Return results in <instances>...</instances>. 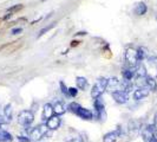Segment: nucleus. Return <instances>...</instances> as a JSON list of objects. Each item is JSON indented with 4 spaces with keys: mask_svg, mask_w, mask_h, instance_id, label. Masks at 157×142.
<instances>
[{
    "mask_svg": "<svg viewBox=\"0 0 157 142\" xmlns=\"http://www.w3.org/2000/svg\"><path fill=\"white\" fill-rule=\"evenodd\" d=\"M106 84H108V79L105 77L98 78V81L96 82V84L92 87V90H91V96H92L94 100L102 96L103 93L106 90Z\"/></svg>",
    "mask_w": 157,
    "mask_h": 142,
    "instance_id": "obj_3",
    "label": "nucleus"
},
{
    "mask_svg": "<svg viewBox=\"0 0 157 142\" xmlns=\"http://www.w3.org/2000/svg\"><path fill=\"white\" fill-rule=\"evenodd\" d=\"M53 114H55V110H53V105L51 104V103H46L45 105H44V109H43V121L44 122H46L48 118H51L53 116Z\"/></svg>",
    "mask_w": 157,
    "mask_h": 142,
    "instance_id": "obj_13",
    "label": "nucleus"
},
{
    "mask_svg": "<svg viewBox=\"0 0 157 142\" xmlns=\"http://www.w3.org/2000/svg\"><path fill=\"white\" fill-rule=\"evenodd\" d=\"M69 95H70L71 97H76L78 95L77 88H69Z\"/></svg>",
    "mask_w": 157,
    "mask_h": 142,
    "instance_id": "obj_30",
    "label": "nucleus"
},
{
    "mask_svg": "<svg viewBox=\"0 0 157 142\" xmlns=\"http://www.w3.org/2000/svg\"><path fill=\"white\" fill-rule=\"evenodd\" d=\"M150 90L147 87H142V88H137L134 91V100L135 101H141L144 97H147L149 95Z\"/></svg>",
    "mask_w": 157,
    "mask_h": 142,
    "instance_id": "obj_12",
    "label": "nucleus"
},
{
    "mask_svg": "<svg viewBox=\"0 0 157 142\" xmlns=\"http://www.w3.org/2000/svg\"><path fill=\"white\" fill-rule=\"evenodd\" d=\"M41 1H45V0H41Z\"/></svg>",
    "mask_w": 157,
    "mask_h": 142,
    "instance_id": "obj_35",
    "label": "nucleus"
},
{
    "mask_svg": "<svg viewBox=\"0 0 157 142\" xmlns=\"http://www.w3.org/2000/svg\"><path fill=\"white\" fill-rule=\"evenodd\" d=\"M125 61L130 64V66H136L138 62V57H137V50H135L132 47L126 49L125 51Z\"/></svg>",
    "mask_w": 157,
    "mask_h": 142,
    "instance_id": "obj_6",
    "label": "nucleus"
},
{
    "mask_svg": "<svg viewBox=\"0 0 157 142\" xmlns=\"http://www.w3.org/2000/svg\"><path fill=\"white\" fill-rule=\"evenodd\" d=\"M141 135L144 142H157V128L154 124L143 127Z\"/></svg>",
    "mask_w": 157,
    "mask_h": 142,
    "instance_id": "obj_1",
    "label": "nucleus"
},
{
    "mask_svg": "<svg viewBox=\"0 0 157 142\" xmlns=\"http://www.w3.org/2000/svg\"><path fill=\"white\" fill-rule=\"evenodd\" d=\"M118 139V135L115 132H110V133H106V134L103 136V142H116Z\"/></svg>",
    "mask_w": 157,
    "mask_h": 142,
    "instance_id": "obj_18",
    "label": "nucleus"
},
{
    "mask_svg": "<svg viewBox=\"0 0 157 142\" xmlns=\"http://www.w3.org/2000/svg\"><path fill=\"white\" fill-rule=\"evenodd\" d=\"M112 95V98L115 100V102L118 103V104H125L128 101H129V94L128 93H124V91H116Z\"/></svg>",
    "mask_w": 157,
    "mask_h": 142,
    "instance_id": "obj_10",
    "label": "nucleus"
},
{
    "mask_svg": "<svg viewBox=\"0 0 157 142\" xmlns=\"http://www.w3.org/2000/svg\"><path fill=\"white\" fill-rule=\"evenodd\" d=\"M21 8H23V5H14V6L10 7L7 10V12H6V16H5V18H4V19H5V20H6V19H8V18L12 16L14 12H18V11H19V10H21Z\"/></svg>",
    "mask_w": 157,
    "mask_h": 142,
    "instance_id": "obj_23",
    "label": "nucleus"
},
{
    "mask_svg": "<svg viewBox=\"0 0 157 142\" xmlns=\"http://www.w3.org/2000/svg\"><path fill=\"white\" fill-rule=\"evenodd\" d=\"M7 123H10V121H8L7 117L5 116L4 110L2 111L0 110V126H2V124H7Z\"/></svg>",
    "mask_w": 157,
    "mask_h": 142,
    "instance_id": "obj_27",
    "label": "nucleus"
},
{
    "mask_svg": "<svg viewBox=\"0 0 157 142\" xmlns=\"http://www.w3.org/2000/svg\"><path fill=\"white\" fill-rule=\"evenodd\" d=\"M154 126L157 128V112H156V115H155V120H154Z\"/></svg>",
    "mask_w": 157,
    "mask_h": 142,
    "instance_id": "obj_34",
    "label": "nucleus"
},
{
    "mask_svg": "<svg viewBox=\"0 0 157 142\" xmlns=\"http://www.w3.org/2000/svg\"><path fill=\"white\" fill-rule=\"evenodd\" d=\"M76 83H77V87L80 89V90H86L89 88V82L85 77H77L76 78Z\"/></svg>",
    "mask_w": 157,
    "mask_h": 142,
    "instance_id": "obj_19",
    "label": "nucleus"
},
{
    "mask_svg": "<svg viewBox=\"0 0 157 142\" xmlns=\"http://www.w3.org/2000/svg\"><path fill=\"white\" fill-rule=\"evenodd\" d=\"M75 115H77L78 117L83 118V120H86V121H90L94 118V112L86 108H83V107H80L78 110L75 112Z\"/></svg>",
    "mask_w": 157,
    "mask_h": 142,
    "instance_id": "obj_11",
    "label": "nucleus"
},
{
    "mask_svg": "<svg viewBox=\"0 0 157 142\" xmlns=\"http://www.w3.org/2000/svg\"><path fill=\"white\" fill-rule=\"evenodd\" d=\"M18 140L20 142H30L31 141V139L29 137V136H18Z\"/></svg>",
    "mask_w": 157,
    "mask_h": 142,
    "instance_id": "obj_31",
    "label": "nucleus"
},
{
    "mask_svg": "<svg viewBox=\"0 0 157 142\" xmlns=\"http://www.w3.org/2000/svg\"><path fill=\"white\" fill-rule=\"evenodd\" d=\"M135 76L136 77H147V69L142 63H138L135 66Z\"/></svg>",
    "mask_w": 157,
    "mask_h": 142,
    "instance_id": "obj_16",
    "label": "nucleus"
},
{
    "mask_svg": "<svg viewBox=\"0 0 157 142\" xmlns=\"http://www.w3.org/2000/svg\"><path fill=\"white\" fill-rule=\"evenodd\" d=\"M106 90H108L110 94H113V93H116V91H121V81H118L116 77L108 79Z\"/></svg>",
    "mask_w": 157,
    "mask_h": 142,
    "instance_id": "obj_8",
    "label": "nucleus"
},
{
    "mask_svg": "<svg viewBox=\"0 0 157 142\" xmlns=\"http://www.w3.org/2000/svg\"><path fill=\"white\" fill-rule=\"evenodd\" d=\"M80 107H82V105H80V104H78V103L72 102V103H70V104H69V110H70L71 112H73V114H75V112L78 110Z\"/></svg>",
    "mask_w": 157,
    "mask_h": 142,
    "instance_id": "obj_26",
    "label": "nucleus"
},
{
    "mask_svg": "<svg viewBox=\"0 0 157 142\" xmlns=\"http://www.w3.org/2000/svg\"><path fill=\"white\" fill-rule=\"evenodd\" d=\"M122 76H123V79L131 81L135 76V66H130V68L123 69V70H122Z\"/></svg>",
    "mask_w": 157,
    "mask_h": 142,
    "instance_id": "obj_15",
    "label": "nucleus"
},
{
    "mask_svg": "<svg viewBox=\"0 0 157 142\" xmlns=\"http://www.w3.org/2000/svg\"><path fill=\"white\" fill-rule=\"evenodd\" d=\"M17 120H18V123L20 126L27 128V127H30L33 123L34 115H33V112L31 110H23L18 114V118Z\"/></svg>",
    "mask_w": 157,
    "mask_h": 142,
    "instance_id": "obj_4",
    "label": "nucleus"
},
{
    "mask_svg": "<svg viewBox=\"0 0 157 142\" xmlns=\"http://www.w3.org/2000/svg\"><path fill=\"white\" fill-rule=\"evenodd\" d=\"M147 11H148L147 5L144 2H142V1L138 2V4H136V6L134 8V13L136 16H144L147 13Z\"/></svg>",
    "mask_w": 157,
    "mask_h": 142,
    "instance_id": "obj_14",
    "label": "nucleus"
},
{
    "mask_svg": "<svg viewBox=\"0 0 157 142\" xmlns=\"http://www.w3.org/2000/svg\"><path fill=\"white\" fill-rule=\"evenodd\" d=\"M148 56V50L145 47H138L137 49V57H138V62H142L144 58H147Z\"/></svg>",
    "mask_w": 157,
    "mask_h": 142,
    "instance_id": "obj_25",
    "label": "nucleus"
},
{
    "mask_svg": "<svg viewBox=\"0 0 157 142\" xmlns=\"http://www.w3.org/2000/svg\"><path fill=\"white\" fill-rule=\"evenodd\" d=\"M141 123L138 121L132 120V121L129 122V124H128V133H129V135L131 137H136L138 134H141Z\"/></svg>",
    "mask_w": 157,
    "mask_h": 142,
    "instance_id": "obj_7",
    "label": "nucleus"
},
{
    "mask_svg": "<svg viewBox=\"0 0 157 142\" xmlns=\"http://www.w3.org/2000/svg\"><path fill=\"white\" fill-rule=\"evenodd\" d=\"M67 142H83V140L80 139V137H75V139H71L70 141Z\"/></svg>",
    "mask_w": 157,
    "mask_h": 142,
    "instance_id": "obj_33",
    "label": "nucleus"
},
{
    "mask_svg": "<svg viewBox=\"0 0 157 142\" xmlns=\"http://www.w3.org/2000/svg\"><path fill=\"white\" fill-rule=\"evenodd\" d=\"M60 123H62V120L58 115H53L52 117L48 118L45 122V124H46L50 130H57L60 127Z\"/></svg>",
    "mask_w": 157,
    "mask_h": 142,
    "instance_id": "obj_9",
    "label": "nucleus"
},
{
    "mask_svg": "<svg viewBox=\"0 0 157 142\" xmlns=\"http://www.w3.org/2000/svg\"><path fill=\"white\" fill-rule=\"evenodd\" d=\"M145 87L148 88L149 90H156L157 89L156 81L152 78V77H150V76H147L145 77Z\"/></svg>",
    "mask_w": 157,
    "mask_h": 142,
    "instance_id": "obj_22",
    "label": "nucleus"
},
{
    "mask_svg": "<svg viewBox=\"0 0 157 142\" xmlns=\"http://www.w3.org/2000/svg\"><path fill=\"white\" fill-rule=\"evenodd\" d=\"M13 140L12 135L10 134L8 132L4 130L1 127H0V142H10Z\"/></svg>",
    "mask_w": 157,
    "mask_h": 142,
    "instance_id": "obj_21",
    "label": "nucleus"
},
{
    "mask_svg": "<svg viewBox=\"0 0 157 142\" xmlns=\"http://www.w3.org/2000/svg\"><path fill=\"white\" fill-rule=\"evenodd\" d=\"M52 27H55V23L50 24V25H48V26H46V27H44V29H43V30H41V31L39 32V34H38V38H39V37H41V36H43V34H45V33H46V32H48V31H50V30H51V29H52Z\"/></svg>",
    "mask_w": 157,
    "mask_h": 142,
    "instance_id": "obj_28",
    "label": "nucleus"
},
{
    "mask_svg": "<svg viewBox=\"0 0 157 142\" xmlns=\"http://www.w3.org/2000/svg\"><path fill=\"white\" fill-rule=\"evenodd\" d=\"M48 128L46 124H38L37 127L32 128L29 133V137L31 139V141H39L41 140L45 135H47L48 133Z\"/></svg>",
    "mask_w": 157,
    "mask_h": 142,
    "instance_id": "obj_2",
    "label": "nucleus"
},
{
    "mask_svg": "<svg viewBox=\"0 0 157 142\" xmlns=\"http://www.w3.org/2000/svg\"><path fill=\"white\" fill-rule=\"evenodd\" d=\"M60 89H62V93H63L64 95L70 96V95H69V88L64 84V82H60Z\"/></svg>",
    "mask_w": 157,
    "mask_h": 142,
    "instance_id": "obj_29",
    "label": "nucleus"
},
{
    "mask_svg": "<svg viewBox=\"0 0 157 142\" xmlns=\"http://www.w3.org/2000/svg\"><path fill=\"white\" fill-rule=\"evenodd\" d=\"M53 110H55V114L56 115H58V116H60V115H63L64 112H65V105H64L62 102H56L53 104Z\"/></svg>",
    "mask_w": 157,
    "mask_h": 142,
    "instance_id": "obj_20",
    "label": "nucleus"
},
{
    "mask_svg": "<svg viewBox=\"0 0 157 142\" xmlns=\"http://www.w3.org/2000/svg\"><path fill=\"white\" fill-rule=\"evenodd\" d=\"M21 32H23V29L17 27V29H13V30L11 31V33H12V34H19V33H21Z\"/></svg>",
    "mask_w": 157,
    "mask_h": 142,
    "instance_id": "obj_32",
    "label": "nucleus"
},
{
    "mask_svg": "<svg viewBox=\"0 0 157 142\" xmlns=\"http://www.w3.org/2000/svg\"><path fill=\"white\" fill-rule=\"evenodd\" d=\"M132 88H134V84H132L131 81H126V79L121 81V90H122V91L129 94V93L132 90Z\"/></svg>",
    "mask_w": 157,
    "mask_h": 142,
    "instance_id": "obj_17",
    "label": "nucleus"
},
{
    "mask_svg": "<svg viewBox=\"0 0 157 142\" xmlns=\"http://www.w3.org/2000/svg\"><path fill=\"white\" fill-rule=\"evenodd\" d=\"M2 110H4L5 116H6L8 121L11 122V120H12V117H13V109H12V105H11V104H6L5 108H4Z\"/></svg>",
    "mask_w": 157,
    "mask_h": 142,
    "instance_id": "obj_24",
    "label": "nucleus"
},
{
    "mask_svg": "<svg viewBox=\"0 0 157 142\" xmlns=\"http://www.w3.org/2000/svg\"><path fill=\"white\" fill-rule=\"evenodd\" d=\"M94 110H96V116L97 118H99L101 121H105L106 118V114H105V108H104V103L101 97L96 98L94 102Z\"/></svg>",
    "mask_w": 157,
    "mask_h": 142,
    "instance_id": "obj_5",
    "label": "nucleus"
}]
</instances>
